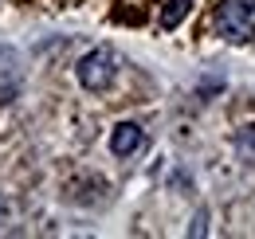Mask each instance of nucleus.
Listing matches in <instances>:
<instances>
[{"mask_svg":"<svg viewBox=\"0 0 255 239\" xmlns=\"http://www.w3.org/2000/svg\"><path fill=\"white\" fill-rule=\"evenodd\" d=\"M141 141H145V133H141L137 121H118L114 133H110V153L114 157H129V153L141 149Z\"/></svg>","mask_w":255,"mask_h":239,"instance_id":"nucleus-3","label":"nucleus"},{"mask_svg":"<svg viewBox=\"0 0 255 239\" xmlns=\"http://www.w3.org/2000/svg\"><path fill=\"white\" fill-rule=\"evenodd\" d=\"M204 224H208V212H196V220H192L189 236H204V232H208V228H204Z\"/></svg>","mask_w":255,"mask_h":239,"instance_id":"nucleus-5","label":"nucleus"},{"mask_svg":"<svg viewBox=\"0 0 255 239\" xmlns=\"http://www.w3.org/2000/svg\"><path fill=\"white\" fill-rule=\"evenodd\" d=\"M189 8H192V0H165V8H161V28L165 31L181 28V20L189 16Z\"/></svg>","mask_w":255,"mask_h":239,"instance_id":"nucleus-4","label":"nucleus"},{"mask_svg":"<svg viewBox=\"0 0 255 239\" xmlns=\"http://www.w3.org/2000/svg\"><path fill=\"white\" fill-rule=\"evenodd\" d=\"M114 71H118V59H114V51L110 47H95V51H87L79 67H75V75H79V83L83 90H106L114 83Z\"/></svg>","mask_w":255,"mask_h":239,"instance_id":"nucleus-2","label":"nucleus"},{"mask_svg":"<svg viewBox=\"0 0 255 239\" xmlns=\"http://www.w3.org/2000/svg\"><path fill=\"white\" fill-rule=\"evenodd\" d=\"M216 31L228 43H252L255 39V0H224L216 12Z\"/></svg>","mask_w":255,"mask_h":239,"instance_id":"nucleus-1","label":"nucleus"},{"mask_svg":"<svg viewBox=\"0 0 255 239\" xmlns=\"http://www.w3.org/2000/svg\"><path fill=\"white\" fill-rule=\"evenodd\" d=\"M4 216H8V200L0 196V224H4Z\"/></svg>","mask_w":255,"mask_h":239,"instance_id":"nucleus-6","label":"nucleus"}]
</instances>
